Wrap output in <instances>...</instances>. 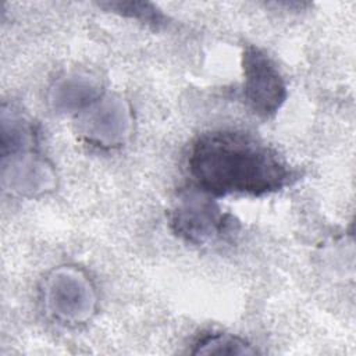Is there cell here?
I'll return each mask as SVG.
<instances>
[{"mask_svg":"<svg viewBox=\"0 0 356 356\" xmlns=\"http://www.w3.org/2000/svg\"><path fill=\"white\" fill-rule=\"evenodd\" d=\"M193 355H254L257 350L245 339L224 334L213 332L206 334L195 343Z\"/></svg>","mask_w":356,"mask_h":356,"instance_id":"obj_4","label":"cell"},{"mask_svg":"<svg viewBox=\"0 0 356 356\" xmlns=\"http://www.w3.org/2000/svg\"><path fill=\"white\" fill-rule=\"evenodd\" d=\"M172 228L177 235L193 243H202L228 227L224 216L207 199H185L172 213Z\"/></svg>","mask_w":356,"mask_h":356,"instance_id":"obj_3","label":"cell"},{"mask_svg":"<svg viewBox=\"0 0 356 356\" xmlns=\"http://www.w3.org/2000/svg\"><path fill=\"white\" fill-rule=\"evenodd\" d=\"M188 171L195 185L213 196H263L282 189L293 177L274 149L236 131L199 136L189 150Z\"/></svg>","mask_w":356,"mask_h":356,"instance_id":"obj_1","label":"cell"},{"mask_svg":"<svg viewBox=\"0 0 356 356\" xmlns=\"http://www.w3.org/2000/svg\"><path fill=\"white\" fill-rule=\"evenodd\" d=\"M110 8L113 10H117V11H121L122 14H128L131 17H135V18H143L146 22L149 21H159L157 15H156V10L147 4V3H110L108 4Z\"/></svg>","mask_w":356,"mask_h":356,"instance_id":"obj_5","label":"cell"},{"mask_svg":"<svg viewBox=\"0 0 356 356\" xmlns=\"http://www.w3.org/2000/svg\"><path fill=\"white\" fill-rule=\"evenodd\" d=\"M243 97L250 110L268 118L286 99V86L278 67L260 49L246 46L242 54Z\"/></svg>","mask_w":356,"mask_h":356,"instance_id":"obj_2","label":"cell"}]
</instances>
